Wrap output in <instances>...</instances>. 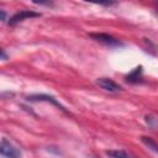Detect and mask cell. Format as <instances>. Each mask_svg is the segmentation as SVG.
I'll use <instances>...</instances> for the list:
<instances>
[{"instance_id": "obj_3", "label": "cell", "mask_w": 158, "mask_h": 158, "mask_svg": "<svg viewBox=\"0 0 158 158\" xmlns=\"http://www.w3.org/2000/svg\"><path fill=\"white\" fill-rule=\"evenodd\" d=\"M90 37L94 38L95 41L107 46V47H111V48L123 46L122 42H120L117 38H115V37H112L111 35H107V33H90Z\"/></svg>"}, {"instance_id": "obj_5", "label": "cell", "mask_w": 158, "mask_h": 158, "mask_svg": "<svg viewBox=\"0 0 158 158\" xmlns=\"http://www.w3.org/2000/svg\"><path fill=\"white\" fill-rule=\"evenodd\" d=\"M96 84L101 89H104L105 91H109V93H118V91L122 90V86L118 85L117 83H115L110 78H99L96 80Z\"/></svg>"}, {"instance_id": "obj_7", "label": "cell", "mask_w": 158, "mask_h": 158, "mask_svg": "<svg viewBox=\"0 0 158 158\" xmlns=\"http://www.w3.org/2000/svg\"><path fill=\"white\" fill-rule=\"evenodd\" d=\"M106 154L111 158H135L133 156H131L123 149H110V151H106Z\"/></svg>"}, {"instance_id": "obj_4", "label": "cell", "mask_w": 158, "mask_h": 158, "mask_svg": "<svg viewBox=\"0 0 158 158\" xmlns=\"http://www.w3.org/2000/svg\"><path fill=\"white\" fill-rule=\"evenodd\" d=\"M38 16H41L40 12H35V11H30V10H21L19 12L14 14L9 19L7 23L10 26H15V25H17L19 22H21V21H23L26 19H32V17H38Z\"/></svg>"}, {"instance_id": "obj_1", "label": "cell", "mask_w": 158, "mask_h": 158, "mask_svg": "<svg viewBox=\"0 0 158 158\" xmlns=\"http://www.w3.org/2000/svg\"><path fill=\"white\" fill-rule=\"evenodd\" d=\"M0 153L4 158H21V151L15 147L7 138L2 137L1 143H0Z\"/></svg>"}, {"instance_id": "obj_9", "label": "cell", "mask_w": 158, "mask_h": 158, "mask_svg": "<svg viewBox=\"0 0 158 158\" xmlns=\"http://www.w3.org/2000/svg\"><path fill=\"white\" fill-rule=\"evenodd\" d=\"M144 118H146L147 125H148L151 128H153V130H157V128H158V118H156V117H153V116H148V115H147Z\"/></svg>"}, {"instance_id": "obj_6", "label": "cell", "mask_w": 158, "mask_h": 158, "mask_svg": "<svg viewBox=\"0 0 158 158\" xmlns=\"http://www.w3.org/2000/svg\"><path fill=\"white\" fill-rule=\"evenodd\" d=\"M142 65L139 67H136L132 72H130L127 75H126V81L130 83V84H138L142 81Z\"/></svg>"}, {"instance_id": "obj_2", "label": "cell", "mask_w": 158, "mask_h": 158, "mask_svg": "<svg viewBox=\"0 0 158 158\" xmlns=\"http://www.w3.org/2000/svg\"><path fill=\"white\" fill-rule=\"evenodd\" d=\"M26 100L27 101H31V102H37V101H46V102H51L52 105H54V106H57L59 110H62L63 112H65V114H69L68 112V110L56 99V98H53V96H51V95H47V94H33V95H30V96H27L26 98Z\"/></svg>"}, {"instance_id": "obj_10", "label": "cell", "mask_w": 158, "mask_h": 158, "mask_svg": "<svg viewBox=\"0 0 158 158\" xmlns=\"http://www.w3.org/2000/svg\"><path fill=\"white\" fill-rule=\"evenodd\" d=\"M0 15H1V21H6V12L4 10H0Z\"/></svg>"}, {"instance_id": "obj_8", "label": "cell", "mask_w": 158, "mask_h": 158, "mask_svg": "<svg viewBox=\"0 0 158 158\" xmlns=\"http://www.w3.org/2000/svg\"><path fill=\"white\" fill-rule=\"evenodd\" d=\"M141 141H142V143H144L149 149H152L153 152H156V153H158V143L156 142V141H153L151 137H147V136H142L141 137Z\"/></svg>"}]
</instances>
